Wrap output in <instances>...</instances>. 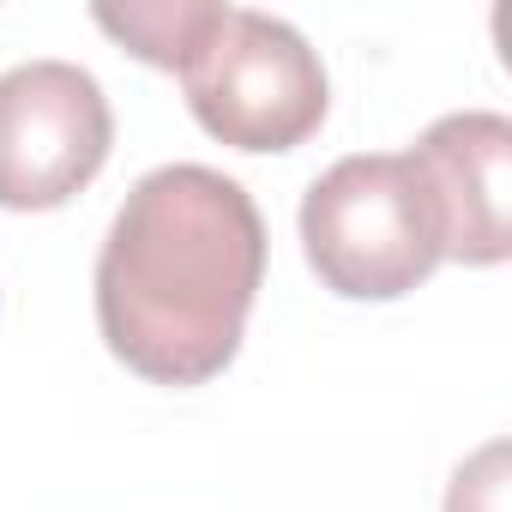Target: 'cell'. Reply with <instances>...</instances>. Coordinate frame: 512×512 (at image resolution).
Instances as JSON below:
<instances>
[{"label":"cell","instance_id":"52a82bcc","mask_svg":"<svg viewBox=\"0 0 512 512\" xmlns=\"http://www.w3.org/2000/svg\"><path fill=\"white\" fill-rule=\"evenodd\" d=\"M446 512H506V440H488L470 464H458Z\"/></svg>","mask_w":512,"mask_h":512},{"label":"cell","instance_id":"3957f363","mask_svg":"<svg viewBox=\"0 0 512 512\" xmlns=\"http://www.w3.org/2000/svg\"><path fill=\"white\" fill-rule=\"evenodd\" d=\"M175 79L193 121L235 151H296L320 133L332 103L308 37L253 7H223Z\"/></svg>","mask_w":512,"mask_h":512},{"label":"cell","instance_id":"6da1fadb","mask_svg":"<svg viewBox=\"0 0 512 512\" xmlns=\"http://www.w3.org/2000/svg\"><path fill=\"white\" fill-rule=\"evenodd\" d=\"M266 284V217L205 163H163L121 199L97 253V332L151 386L217 380Z\"/></svg>","mask_w":512,"mask_h":512},{"label":"cell","instance_id":"277c9868","mask_svg":"<svg viewBox=\"0 0 512 512\" xmlns=\"http://www.w3.org/2000/svg\"><path fill=\"white\" fill-rule=\"evenodd\" d=\"M115 115L103 85L73 61L0 73V211H55L109 163Z\"/></svg>","mask_w":512,"mask_h":512},{"label":"cell","instance_id":"5b68a950","mask_svg":"<svg viewBox=\"0 0 512 512\" xmlns=\"http://www.w3.org/2000/svg\"><path fill=\"white\" fill-rule=\"evenodd\" d=\"M440 223V260L500 266L512 253V121L494 109L440 115L410 151Z\"/></svg>","mask_w":512,"mask_h":512},{"label":"cell","instance_id":"8992f818","mask_svg":"<svg viewBox=\"0 0 512 512\" xmlns=\"http://www.w3.org/2000/svg\"><path fill=\"white\" fill-rule=\"evenodd\" d=\"M217 13H223L217 0H127V7H97L91 19L145 67L181 73L205 43V31L217 25Z\"/></svg>","mask_w":512,"mask_h":512},{"label":"cell","instance_id":"7a4b0ae2","mask_svg":"<svg viewBox=\"0 0 512 512\" xmlns=\"http://www.w3.org/2000/svg\"><path fill=\"white\" fill-rule=\"evenodd\" d=\"M302 253L344 302H398L440 266V223L398 151L338 157L302 199Z\"/></svg>","mask_w":512,"mask_h":512}]
</instances>
